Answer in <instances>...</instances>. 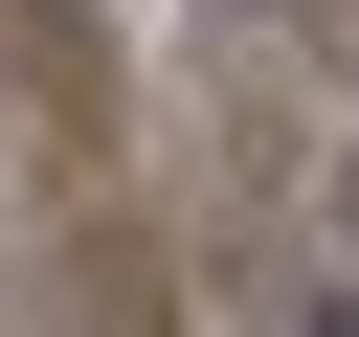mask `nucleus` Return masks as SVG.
<instances>
[{
  "instance_id": "nucleus-1",
  "label": "nucleus",
  "mask_w": 359,
  "mask_h": 337,
  "mask_svg": "<svg viewBox=\"0 0 359 337\" xmlns=\"http://www.w3.org/2000/svg\"><path fill=\"white\" fill-rule=\"evenodd\" d=\"M292 337H359V292H314V315H292Z\"/></svg>"
}]
</instances>
